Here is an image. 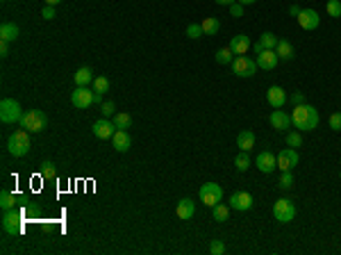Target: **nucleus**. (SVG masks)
<instances>
[{"label":"nucleus","mask_w":341,"mask_h":255,"mask_svg":"<svg viewBox=\"0 0 341 255\" xmlns=\"http://www.w3.org/2000/svg\"><path fill=\"white\" fill-rule=\"evenodd\" d=\"M112 146L116 153H128L130 146H132V139H130L128 130H116L112 137Z\"/></svg>","instance_id":"obj_18"},{"label":"nucleus","mask_w":341,"mask_h":255,"mask_svg":"<svg viewBox=\"0 0 341 255\" xmlns=\"http://www.w3.org/2000/svg\"><path fill=\"white\" fill-rule=\"evenodd\" d=\"M212 210H214V221H218V223H225V221L230 219V205L216 203Z\"/></svg>","instance_id":"obj_27"},{"label":"nucleus","mask_w":341,"mask_h":255,"mask_svg":"<svg viewBox=\"0 0 341 255\" xmlns=\"http://www.w3.org/2000/svg\"><path fill=\"white\" fill-rule=\"evenodd\" d=\"M277 41H280V39H277V36L273 35V32H264V35L259 36V43H262L264 48H269V50H275Z\"/></svg>","instance_id":"obj_34"},{"label":"nucleus","mask_w":341,"mask_h":255,"mask_svg":"<svg viewBox=\"0 0 341 255\" xmlns=\"http://www.w3.org/2000/svg\"><path fill=\"white\" fill-rule=\"evenodd\" d=\"M235 169H237V171H241V173L248 171V169H250V155L241 150V153L235 157Z\"/></svg>","instance_id":"obj_31"},{"label":"nucleus","mask_w":341,"mask_h":255,"mask_svg":"<svg viewBox=\"0 0 341 255\" xmlns=\"http://www.w3.org/2000/svg\"><path fill=\"white\" fill-rule=\"evenodd\" d=\"M23 221H25L23 210H18V208L5 210V212H2V230H5L7 235L16 237V235L23 232Z\"/></svg>","instance_id":"obj_3"},{"label":"nucleus","mask_w":341,"mask_h":255,"mask_svg":"<svg viewBox=\"0 0 341 255\" xmlns=\"http://www.w3.org/2000/svg\"><path fill=\"white\" fill-rule=\"evenodd\" d=\"M0 208H2V212H5V210H14L16 208V196L12 194V191H2V194H0Z\"/></svg>","instance_id":"obj_29"},{"label":"nucleus","mask_w":341,"mask_h":255,"mask_svg":"<svg viewBox=\"0 0 341 255\" xmlns=\"http://www.w3.org/2000/svg\"><path fill=\"white\" fill-rule=\"evenodd\" d=\"M177 219H182V221H189V219H194V214H196V203L191 201V198H182V201H177Z\"/></svg>","instance_id":"obj_19"},{"label":"nucleus","mask_w":341,"mask_h":255,"mask_svg":"<svg viewBox=\"0 0 341 255\" xmlns=\"http://www.w3.org/2000/svg\"><path fill=\"white\" fill-rule=\"evenodd\" d=\"M298 14H300V7L298 5H291V7H289V16H298Z\"/></svg>","instance_id":"obj_46"},{"label":"nucleus","mask_w":341,"mask_h":255,"mask_svg":"<svg viewBox=\"0 0 341 255\" xmlns=\"http://www.w3.org/2000/svg\"><path fill=\"white\" fill-rule=\"evenodd\" d=\"M330 130H335V132L341 130V112H335L330 116Z\"/></svg>","instance_id":"obj_41"},{"label":"nucleus","mask_w":341,"mask_h":255,"mask_svg":"<svg viewBox=\"0 0 341 255\" xmlns=\"http://www.w3.org/2000/svg\"><path fill=\"white\" fill-rule=\"evenodd\" d=\"M71 103H73L75 107H80V109H87V107H91V105L96 103L94 89H87V87H77V89L71 94Z\"/></svg>","instance_id":"obj_9"},{"label":"nucleus","mask_w":341,"mask_h":255,"mask_svg":"<svg viewBox=\"0 0 341 255\" xmlns=\"http://www.w3.org/2000/svg\"><path fill=\"white\" fill-rule=\"evenodd\" d=\"M232 48H221V50H216V53H214V60L218 62V64H232V60H235V57H232Z\"/></svg>","instance_id":"obj_30"},{"label":"nucleus","mask_w":341,"mask_h":255,"mask_svg":"<svg viewBox=\"0 0 341 255\" xmlns=\"http://www.w3.org/2000/svg\"><path fill=\"white\" fill-rule=\"evenodd\" d=\"M253 205H255V201H253V196L248 194V191H235V194L230 196V208H232V210L248 212Z\"/></svg>","instance_id":"obj_12"},{"label":"nucleus","mask_w":341,"mask_h":255,"mask_svg":"<svg viewBox=\"0 0 341 255\" xmlns=\"http://www.w3.org/2000/svg\"><path fill=\"white\" fill-rule=\"evenodd\" d=\"M41 178L43 180H55L57 178V171H55L53 162H43L41 164Z\"/></svg>","instance_id":"obj_35"},{"label":"nucleus","mask_w":341,"mask_h":255,"mask_svg":"<svg viewBox=\"0 0 341 255\" xmlns=\"http://www.w3.org/2000/svg\"><path fill=\"white\" fill-rule=\"evenodd\" d=\"M198 198L205 203L207 208H214L216 203L223 201V189H221V184H216V182H205L198 191Z\"/></svg>","instance_id":"obj_7"},{"label":"nucleus","mask_w":341,"mask_h":255,"mask_svg":"<svg viewBox=\"0 0 341 255\" xmlns=\"http://www.w3.org/2000/svg\"><path fill=\"white\" fill-rule=\"evenodd\" d=\"M289 101L294 103V105H300V103L305 101V96H303V91H294V94L289 96Z\"/></svg>","instance_id":"obj_44"},{"label":"nucleus","mask_w":341,"mask_h":255,"mask_svg":"<svg viewBox=\"0 0 341 255\" xmlns=\"http://www.w3.org/2000/svg\"><path fill=\"white\" fill-rule=\"evenodd\" d=\"M328 14L332 18H341V0H328Z\"/></svg>","instance_id":"obj_38"},{"label":"nucleus","mask_w":341,"mask_h":255,"mask_svg":"<svg viewBox=\"0 0 341 255\" xmlns=\"http://www.w3.org/2000/svg\"><path fill=\"white\" fill-rule=\"evenodd\" d=\"M59 2H62V0H46V5H53V7L59 5Z\"/></svg>","instance_id":"obj_50"},{"label":"nucleus","mask_w":341,"mask_h":255,"mask_svg":"<svg viewBox=\"0 0 341 255\" xmlns=\"http://www.w3.org/2000/svg\"><path fill=\"white\" fill-rule=\"evenodd\" d=\"M232 73L237 77H253L257 73V62L250 60L248 55H235V60H232Z\"/></svg>","instance_id":"obj_6"},{"label":"nucleus","mask_w":341,"mask_h":255,"mask_svg":"<svg viewBox=\"0 0 341 255\" xmlns=\"http://www.w3.org/2000/svg\"><path fill=\"white\" fill-rule=\"evenodd\" d=\"M203 32L205 35H209V36H214L218 30H221V23H218V18H214V16H209V18H203Z\"/></svg>","instance_id":"obj_26"},{"label":"nucleus","mask_w":341,"mask_h":255,"mask_svg":"<svg viewBox=\"0 0 341 255\" xmlns=\"http://www.w3.org/2000/svg\"><path fill=\"white\" fill-rule=\"evenodd\" d=\"M271 128H275L277 132H287V128L291 125V114L282 112V109H273L269 116Z\"/></svg>","instance_id":"obj_17"},{"label":"nucleus","mask_w":341,"mask_h":255,"mask_svg":"<svg viewBox=\"0 0 341 255\" xmlns=\"http://www.w3.org/2000/svg\"><path fill=\"white\" fill-rule=\"evenodd\" d=\"M296 164H298V150L296 148H282L277 153V169L291 171Z\"/></svg>","instance_id":"obj_16"},{"label":"nucleus","mask_w":341,"mask_h":255,"mask_svg":"<svg viewBox=\"0 0 341 255\" xmlns=\"http://www.w3.org/2000/svg\"><path fill=\"white\" fill-rule=\"evenodd\" d=\"M41 16L46 18V21H53V18H55V7L46 5V7H43V12H41Z\"/></svg>","instance_id":"obj_43"},{"label":"nucleus","mask_w":341,"mask_h":255,"mask_svg":"<svg viewBox=\"0 0 341 255\" xmlns=\"http://www.w3.org/2000/svg\"><path fill=\"white\" fill-rule=\"evenodd\" d=\"M94 80H96L94 71H91L89 66H80V69L75 71V84H77V87H89Z\"/></svg>","instance_id":"obj_22"},{"label":"nucleus","mask_w":341,"mask_h":255,"mask_svg":"<svg viewBox=\"0 0 341 255\" xmlns=\"http://www.w3.org/2000/svg\"><path fill=\"white\" fill-rule=\"evenodd\" d=\"M237 146H239V150H243V153H250V150L255 148V132L241 130L237 135Z\"/></svg>","instance_id":"obj_21"},{"label":"nucleus","mask_w":341,"mask_h":255,"mask_svg":"<svg viewBox=\"0 0 341 255\" xmlns=\"http://www.w3.org/2000/svg\"><path fill=\"white\" fill-rule=\"evenodd\" d=\"M203 35H205V32H203V25L200 23H189L187 25V36L189 39H200Z\"/></svg>","instance_id":"obj_36"},{"label":"nucleus","mask_w":341,"mask_h":255,"mask_svg":"<svg viewBox=\"0 0 341 255\" xmlns=\"http://www.w3.org/2000/svg\"><path fill=\"white\" fill-rule=\"evenodd\" d=\"M273 217L280 223H291L296 217V205L289 198H277L275 205H273Z\"/></svg>","instance_id":"obj_8"},{"label":"nucleus","mask_w":341,"mask_h":255,"mask_svg":"<svg viewBox=\"0 0 341 255\" xmlns=\"http://www.w3.org/2000/svg\"><path fill=\"white\" fill-rule=\"evenodd\" d=\"M255 62H257V69H264V71H273L277 66V62H280V57H277L275 50H269V48H264L259 55H255Z\"/></svg>","instance_id":"obj_15"},{"label":"nucleus","mask_w":341,"mask_h":255,"mask_svg":"<svg viewBox=\"0 0 341 255\" xmlns=\"http://www.w3.org/2000/svg\"><path fill=\"white\" fill-rule=\"evenodd\" d=\"M114 123H116V128L118 130H128L130 125H132V116H130L128 112H116L114 114Z\"/></svg>","instance_id":"obj_28"},{"label":"nucleus","mask_w":341,"mask_h":255,"mask_svg":"<svg viewBox=\"0 0 341 255\" xmlns=\"http://www.w3.org/2000/svg\"><path fill=\"white\" fill-rule=\"evenodd\" d=\"M230 48H232V53H235V55H246L248 50L253 48V43H250V36H246V35L232 36V41H230Z\"/></svg>","instance_id":"obj_20"},{"label":"nucleus","mask_w":341,"mask_h":255,"mask_svg":"<svg viewBox=\"0 0 341 255\" xmlns=\"http://www.w3.org/2000/svg\"><path fill=\"white\" fill-rule=\"evenodd\" d=\"M209 253L212 255H223L225 253V244L221 242V239H214V242L209 244Z\"/></svg>","instance_id":"obj_40"},{"label":"nucleus","mask_w":341,"mask_h":255,"mask_svg":"<svg viewBox=\"0 0 341 255\" xmlns=\"http://www.w3.org/2000/svg\"><path fill=\"white\" fill-rule=\"evenodd\" d=\"M291 125L300 132H312L316 130L318 125V112L316 107L309 105V103H300L294 105V112H291Z\"/></svg>","instance_id":"obj_1"},{"label":"nucleus","mask_w":341,"mask_h":255,"mask_svg":"<svg viewBox=\"0 0 341 255\" xmlns=\"http://www.w3.org/2000/svg\"><path fill=\"white\" fill-rule=\"evenodd\" d=\"M216 5H221V7H230L232 2H237V0H214Z\"/></svg>","instance_id":"obj_47"},{"label":"nucleus","mask_w":341,"mask_h":255,"mask_svg":"<svg viewBox=\"0 0 341 255\" xmlns=\"http://www.w3.org/2000/svg\"><path fill=\"white\" fill-rule=\"evenodd\" d=\"M116 130H118L116 123H114V121H109V119H105V116L91 125V132H94L98 139H112Z\"/></svg>","instance_id":"obj_10"},{"label":"nucleus","mask_w":341,"mask_h":255,"mask_svg":"<svg viewBox=\"0 0 341 255\" xmlns=\"http://www.w3.org/2000/svg\"><path fill=\"white\" fill-rule=\"evenodd\" d=\"M262 50H264V46H262L259 41H257V43H253V53H255V55H259Z\"/></svg>","instance_id":"obj_48"},{"label":"nucleus","mask_w":341,"mask_h":255,"mask_svg":"<svg viewBox=\"0 0 341 255\" xmlns=\"http://www.w3.org/2000/svg\"><path fill=\"white\" fill-rule=\"evenodd\" d=\"M7 55H9V41L0 39V57H7Z\"/></svg>","instance_id":"obj_45"},{"label":"nucleus","mask_w":341,"mask_h":255,"mask_svg":"<svg viewBox=\"0 0 341 255\" xmlns=\"http://www.w3.org/2000/svg\"><path fill=\"white\" fill-rule=\"evenodd\" d=\"M277 184H280V189H291L294 187V176H291V171H282Z\"/></svg>","instance_id":"obj_37"},{"label":"nucleus","mask_w":341,"mask_h":255,"mask_svg":"<svg viewBox=\"0 0 341 255\" xmlns=\"http://www.w3.org/2000/svg\"><path fill=\"white\" fill-rule=\"evenodd\" d=\"M243 12H246V7H243L241 2H232V5H230V14H232L235 18H241Z\"/></svg>","instance_id":"obj_42"},{"label":"nucleus","mask_w":341,"mask_h":255,"mask_svg":"<svg viewBox=\"0 0 341 255\" xmlns=\"http://www.w3.org/2000/svg\"><path fill=\"white\" fill-rule=\"evenodd\" d=\"M287 146L289 148H300L303 146V137H300V130H289L287 132Z\"/></svg>","instance_id":"obj_33"},{"label":"nucleus","mask_w":341,"mask_h":255,"mask_svg":"<svg viewBox=\"0 0 341 255\" xmlns=\"http://www.w3.org/2000/svg\"><path fill=\"white\" fill-rule=\"evenodd\" d=\"M0 39H2V41H16L18 39V25L16 23H9V21H7V23H2L0 25Z\"/></svg>","instance_id":"obj_23"},{"label":"nucleus","mask_w":341,"mask_h":255,"mask_svg":"<svg viewBox=\"0 0 341 255\" xmlns=\"http://www.w3.org/2000/svg\"><path fill=\"white\" fill-rule=\"evenodd\" d=\"M237 2H241L243 7H248V5H255V2H257V0H237Z\"/></svg>","instance_id":"obj_49"},{"label":"nucleus","mask_w":341,"mask_h":255,"mask_svg":"<svg viewBox=\"0 0 341 255\" xmlns=\"http://www.w3.org/2000/svg\"><path fill=\"white\" fill-rule=\"evenodd\" d=\"M18 125L25 128L28 132H32V135H36V132H41L48 128V116L41 112V109H28Z\"/></svg>","instance_id":"obj_4"},{"label":"nucleus","mask_w":341,"mask_h":255,"mask_svg":"<svg viewBox=\"0 0 341 255\" xmlns=\"http://www.w3.org/2000/svg\"><path fill=\"white\" fill-rule=\"evenodd\" d=\"M339 176H341V173H339Z\"/></svg>","instance_id":"obj_51"},{"label":"nucleus","mask_w":341,"mask_h":255,"mask_svg":"<svg viewBox=\"0 0 341 255\" xmlns=\"http://www.w3.org/2000/svg\"><path fill=\"white\" fill-rule=\"evenodd\" d=\"M100 114H102L105 119H109V116H114V114H116V105H114L112 101L100 103Z\"/></svg>","instance_id":"obj_39"},{"label":"nucleus","mask_w":341,"mask_h":255,"mask_svg":"<svg viewBox=\"0 0 341 255\" xmlns=\"http://www.w3.org/2000/svg\"><path fill=\"white\" fill-rule=\"evenodd\" d=\"M30 135L25 128H21V130H14L12 135H9V139H7V150H9V155H14V157H23V155L30 153Z\"/></svg>","instance_id":"obj_2"},{"label":"nucleus","mask_w":341,"mask_h":255,"mask_svg":"<svg viewBox=\"0 0 341 255\" xmlns=\"http://www.w3.org/2000/svg\"><path fill=\"white\" fill-rule=\"evenodd\" d=\"M23 214H25V219H41V205L39 203H28L25 205V210H23Z\"/></svg>","instance_id":"obj_32"},{"label":"nucleus","mask_w":341,"mask_h":255,"mask_svg":"<svg viewBox=\"0 0 341 255\" xmlns=\"http://www.w3.org/2000/svg\"><path fill=\"white\" fill-rule=\"evenodd\" d=\"M275 53H277V57H280V60H287V62L296 57V55H294V46H291L289 41H284V39H280V41H277Z\"/></svg>","instance_id":"obj_24"},{"label":"nucleus","mask_w":341,"mask_h":255,"mask_svg":"<svg viewBox=\"0 0 341 255\" xmlns=\"http://www.w3.org/2000/svg\"><path fill=\"white\" fill-rule=\"evenodd\" d=\"M296 18H298V25L303 30H316L321 25V16H318L316 9H300V14Z\"/></svg>","instance_id":"obj_11"},{"label":"nucleus","mask_w":341,"mask_h":255,"mask_svg":"<svg viewBox=\"0 0 341 255\" xmlns=\"http://www.w3.org/2000/svg\"><path fill=\"white\" fill-rule=\"evenodd\" d=\"M266 101H269V105L273 107V109H282V107L287 105V91H284L280 84H273V87H269V91H266Z\"/></svg>","instance_id":"obj_13"},{"label":"nucleus","mask_w":341,"mask_h":255,"mask_svg":"<svg viewBox=\"0 0 341 255\" xmlns=\"http://www.w3.org/2000/svg\"><path fill=\"white\" fill-rule=\"evenodd\" d=\"M23 119V112H21V105L14 98H2L0 103V121L2 123H21Z\"/></svg>","instance_id":"obj_5"},{"label":"nucleus","mask_w":341,"mask_h":255,"mask_svg":"<svg viewBox=\"0 0 341 255\" xmlns=\"http://www.w3.org/2000/svg\"><path fill=\"white\" fill-rule=\"evenodd\" d=\"M255 166H257L262 173H273L277 169V155H273L271 150H264L255 157Z\"/></svg>","instance_id":"obj_14"},{"label":"nucleus","mask_w":341,"mask_h":255,"mask_svg":"<svg viewBox=\"0 0 341 255\" xmlns=\"http://www.w3.org/2000/svg\"><path fill=\"white\" fill-rule=\"evenodd\" d=\"M109 91V80L105 75H100L94 80V94H96V103H102V94Z\"/></svg>","instance_id":"obj_25"}]
</instances>
